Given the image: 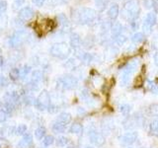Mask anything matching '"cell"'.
Wrapping results in <instances>:
<instances>
[{
	"instance_id": "6da1fadb",
	"label": "cell",
	"mask_w": 158,
	"mask_h": 148,
	"mask_svg": "<svg viewBox=\"0 0 158 148\" xmlns=\"http://www.w3.org/2000/svg\"><path fill=\"white\" fill-rule=\"evenodd\" d=\"M139 12L140 8L137 1H135V0H127L125 3V7H123V17L133 22L139 16Z\"/></svg>"
},
{
	"instance_id": "7a4b0ae2",
	"label": "cell",
	"mask_w": 158,
	"mask_h": 148,
	"mask_svg": "<svg viewBox=\"0 0 158 148\" xmlns=\"http://www.w3.org/2000/svg\"><path fill=\"white\" fill-rule=\"evenodd\" d=\"M49 52L52 56L59 59H66L71 52V48L66 43H56L52 46Z\"/></svg>"
},
{
	"instance_id": "3957f363",
	"label": "cell",
	"mask_w": 158,
	"mask_h": 148,
	"mask_svg": "<svg viewBox=\"0 0 158 148\" xmlns=\"http://www.w3.org/2000/svg\"><path fill=\"white\" fill-rule=\"evenodd\" d=\"M97 18V13L94 9L91 8H82L77 13V21L81 24H92Z\"/></svg>"
},
{
	"instance_id": "277c9868",
	"label": "cell",
	"mask_w": 158,
	"mask_h": 148,
	"mask_svg": "<svg viewBox=\"0 0 158 148\" xmlns=\"http://www.w3.org/2000/svg\"><path fill=\"white\" fill-rule=\"evenodd\" d=\"M51 96L47 90H43L41 93L39 94L38 98L35 100L34 107L37 109L40 112H44L48 110V106L51 105Z\"/></svg>"
},
{
	"instance_id": "5b68a950",
	"label": "cell",
	"mask_w": 158,
	"mask_h": 148,
	"mask_svg": "<svg viewBox=\"0 0 158 148\" xmlns=\"http://www.w3.org/2000/svg\"><path fill=\"white\" fill-rule=\"evenodd\" d=\"M78 84V80L75 76L72 75H63L57 80V88L60 90H71L74 89Z\"/></svg>"
},
{
	"instance_id": "8992f818",
	"label": "cell",
	"mask_w": 158,
	"mask_h": 148,
	"mask_svg": "<svg viewBox=\"0 0 158 148\" xmlns=\"http://www.w3.org/2000/svg\"><path fill=\"white\" fill-rule=\"evenodd\" d=\"M29 34L24 30H18L9 39V44L12 47H19L28 41Z\"/></svg>"
},
{
	"instance_id": "52a82bcc",
	"label": "cell",
	"mask_w": 158,
	"mask_h": 148,
	"mask_svg": "<svg viewBox=\"0 0 158 148\" xmlns=\"http://www.w3.org/2000/svg\"><path fill=\"white\" fill-rule=\"evenodd\" d=\"M156 22H157L156 14L153 12L148 13L146 15L144 21H143V25H142L143 30H144L145 32H151L152 28L156 25Z\"/></svg>"
},
{
	"instance_id": "ba28073f",
	"label": "cell",
	"mask_w": 158,
	"mask_h": 148,
	"mask_svg": "<svg viewBox=\"0 0 158 148\" xmlns=\"http://www.w3.org/2000/svg\"><path fill=\"white\" fill-rule=\"evenodd\" d=\"M3 100L8 101L10 103H12L13 105L18 106L19 103L21 102V96L17 91H12V92H6L5 95L3 96Z\"/></svg>"
},
{
	"instance_id": "9c48e42d",
	"label": "cell",
	"mask_w": 158,
	"mask_h": 148,
	"mask_svg": "<svg viewBox=\"0 0 158 148\" xmlns=\"http://www.w3.org/2000/svg\"><path fill=\"white\" fill-rule=\"evenodd\" d=\"M35 15L34 10L31 7H23L19 10L18 16L19 19L22 20V21H30Z\"/></svg>"
},
{
	"instance_id": "30bf717a",
	"label": "cell",
	"mask_w": 158,
	"mask_h": 148,
	"mask_svg": "<svg viewBox=\"0 0 158 148\" xmlns=\"http://www.w3.org/2000/svg\"><path fill=\"white\" fill-rule=\"evenodd\" d=\"M32 142H33V135L31 133L27 132L26 134L22 136L21 140H19L17 148H28L32 144Z\"/></svg>"
},
{
	"instance_id": "8fae6325",
	"label": "cell",
	"mask_w": 158,
	"mask_h": 148,
	"mask_svg": "<svg viewBox=\"0 0 158 148\" xmlns=\"http://www.w3.org/2000/svg\"><path fill=\"white\" fill-rule=\"evenodd\" d=\"M69 46L74 49H77L79 47L81 46V38L78 34L73 33L70 35V39H69Z\"/></svg>"
},
{
	"instance_id": "7c38bea8",
	"label": "cell",
	"mask_w": 158,
	"mask_h": 148,
	"mask_svg": "<svg viewBox=\"0 0 158 148\" xmlns=\"http://www.w3.org/2000/svg\"><path fill=\"white\" fill-rule=\"evenodd\" d=\"M107 14H108V17L110 19L115 20L118 16V5L117 3H112L108 9Z\"/></svg>"
},
{
	"instance_id": "4fadbf2b",
	"label": "cell",
	"mask_w": 158,
	"mask_h": 148,
	"mask_svg": "<svg viewBox=\"0 0 158 148\" xmlns=\"http://www.w3.org/2000/svg\"><path fill=\"white\" fill-rule=\"evenodd\" d=\"M90 141L96 145H101L104 143V137L97 131H91L90 133Z\"/></svg>"
},
{
	"instance_id": "5bb4252c",
	"label": "cell",
	"mask_w": 158,
	"mask_h": 148,
	"mask_svg": "<svg viewBox=\"0 0 158 148\" xmlns=\"http://www.w3.org/2000/svg\"><path fill=\"white\" fill-rule=\"evenodd\" d=\"M52 130L56 133H63L66 130V125H64V123L58 121H56L52 125Z\"/></svg>"
},
{
	"instance_id": "9a60e30c",
	"label": "cell",
	"mask_w": 158,
	"mask_h": 148,
	"mask_svg": "<svg viewBox=\"0 0 158 148\" xmlns=\"http://www.w3.org/2000/svg\"><path fill=\"white\" fill-rule=\"evenodd\" d=\"M56 121H60V122H62V123H64V125H68V123H70L71 122V121H72V117H71V115L70 113H66V112H62V113H60L58 115V117H57V118H56Z\"/></svg>"
},
{
	"instance_id": "2e32d148",
	"label": "cell",
	"mask_w": 158,
	"mask_h": 148,
	"mask_svg": "<svg viewBox=\"0 0 158 148\" xmlns=\"http://www.w3.org/2000/svg\"><path fill=\"white\" fill-rule=\"evenodd\" d=\"M111 33L114 37H117L118 36V35H121L122 31H123V26H122V24L121 23H118V22H115V23H113L111 25Z\"/></svg>"
},
{
	"instance_id": "e0dca14e",
	"label": "cell",
	"mask_w": 158,
	"mask_h": 148,
	"mask_svg": "<svg viewBox=\"0 0 158 148\" xmlns=\"http://www.w3.org/2000/svg\"><path fill=\"white\" fill-rule=\"evenodd\" d=\"M69 132L72 133V134H81L83 132V126L80 125L79 122H74L69 127Z\"/></svg>"
},
{
	"instance_id": "ac0fdd59",
	"label": "cell",
	"mask_w": 158,
	"mask_h": 148,
	"mask_svg": "<svg viewBox=\"0 0 158 148\" xmlns=\"http://www.w3.org/2000/svg\"><path fill=\"white\" fill-rule=\"evenodd\" d=\"M43 77H44L43 72L41 70H38V69H37V70H34L32 72V74H31V80H30V81L39 84L40 82L42 81Z\"/></svg>"
},
{
	"instance_id": "d6986e66",
	"label": "cell",
	"mask_w": 158,
	"mask_h": 148,
	"mask_svg": "<svg viewBox=\"0 0 158 148\" xmlns=\"http://www.w3.org/2000/svg\"><path fill=\"white\" fill-rule=\"evenodd\" d=\"M136 138V134L135 133H127L123 137H122V142L125 143V144H131L133 141L135 140Z\"/></svg>"
},
{
	"instance_id": "ffe728a7",
	"label": "cell",
	"mask_w": 158,
	"mask_h": 148,
	"mask_svg": "<svg viewBox=\"0 0 158 148\" xmlns=\"http://www.w3.org/2000/svg\"><path fill=\"white\" fill-rule=\"evenodd\" d=\"M35 137H36V139L38 140H42L43 138L46 136V128L44 126H39L37 127L36 130H35Z\"/></svg>"
},
{
	"instance_id": "44dd1931",
	"label": "cell",
	"mask_w": 158,
	"mask_h": 148,
	"mask_svg": "<svg viewBox=\"0 0 158 148\" xmlns=\"http://www.w3.org/2000/svg\"><path fill=\"white\" fill-rule=\"evenodd\" d=\"M54 141H56V144L57 147H65L69 143V139L66 136H58L56 140Z\"/></svg>"
},
{
	"instance_id": "7402d4cb",
	"label": "cell",
	"mask_w": 158,
	"mask_h": 148,
	"mask_svg": "<svg viewBox=\"0 0 158 148\" xmlns=\"http://www.w3.org/2000/svg\"><path fill=\"white\" fill-rule=\"evenodd\" d=\"M31 66L30 65H23L21 68H19V73H20V79H24L25 77L28 76V74L31 72Z\"/></svg>"
},
{
	"instance_id": "603a6c76",
	"label": "cell",
	"mask_w": 158,
	"mask_h": 148,
	"mask_svg": "<svg viewBox=\"0 0 158 148\" xmlns=\"http://www.w3.org/2000/svg\"><path fill=\"white\" fill-rule=\"evenodd\" d=\"M28 132V126L24 123H21L18 126H16V135L23 136Z\"/></svg>"
},
{
	"instance_id": "cb8c5ba5",
	"label": "cell",
	"mask_w": 158,
	"mask_h": 148,
	"mask_svg": "<svg viewBox=\"0 0 158 148\" xmlns=\"http://www.w3.org/2000/svg\"><path fill=\"white\" fill-rule=\"evenodd\" d=\"M35 100H36V99H35L32 95H29V94H25L22 98V102L27 106H32V105L34 106Z\"/></svg>"
},
{
	"instance_id": "d4e9b609",
	"label": "cell",
	"mask_w": 158,
	"mask_h": 148,
	"mask_svg": "<svg viewBox=\"0 0 158 148\" xmlns=\"http://www.w3.org/2000/svg\"><path fill=\"white\" fill-rule=\"evenodd\" d=\"M43 145L44 146H51L54 143V137L52 135H46L44 138H43Z\"/></svg>"
},
{
	"instance_id": "484cf974",
	"label": "cell",
	"mask_w": 158,
	"mask_h": 148,
	"mask_svg": "<svg viewBox=\"0 0 158 148\" xmlns=\"http://www.w3.org/2000/svg\"><path fill=\"white\" fill-rule=\"evenodd\" d=\"M9 77L13 81H17L20 79V73H19V68H13L9 73Z\"/></svg>"
},
{
	"instance_id": "4316f807",
	"label": "cell",
	"mask_w": 158,
	"mask_h": 148,
	"mask_svg": "<svg viewBox=\"0 0 158 148\" xmlns=\"http://www.w3.org/2000/svg\"><path fill=\"white\" fill-rule=\"evenodd\" d=\"M143 39H144V34H142V33H135V35H132V37H131V41L133 43H141Z\"/></svg>"
},
{
	"instance_id": "83f0119b",
	"label": "cell",
	"mask_w": 158,
	"mask_h": 148,
	"mask_svg": "<svg viewBox=\"0 0 158 148\" xmlns=\"http://www.w3.org/2000/svg\"><path fill=\"white\" fill-rule=\"evenodd\" d=\"M58 21L60 22V24L62 25L63 27H67L68 25H69V21H68V19H67V17H66L64 14H60V15H58Z\"/></svg>"
},
{
	"instance_id": "f1b7e54d",
	"label": "cell",
	"mask_w": 158,
	"mask_h": 148,
	"mask_svg": "<svg viewBox=\"0 0 158 148\" xmlns=\"http://www.w3.org/2000/svg\"><path fill=\"white\" fill-rule=\"evenodd\" d=\"M9 127L10 126H3L0 128V139H4L9 135Z\"/></svg>"
},
{
	"instance_id": "f546056e",
	"label": "cell",
	"mask_w": 158,
	"mask_h": 148,
	"mask_svg": "<svg viewBox=\"0 0 158 148\" xmlns=\"http://www.w3.org/2000/svg\"><path fill=\"white\" fill-rule=\"evenodd\" d=\"M115 42L118 46H122V44H123L127 42V38L125 36H123V35H118V36L115 37Z\"/></svg>"
},
{
	"instance_id": "4dcf8cb0",
	"label": "cell",
	"mask_w": 158,
	"mask_h": 148,
	"mask_svg": "<svg viewBox=\"0 0 158 148\" xmlns=\"http://www.w3.org/2000/svg\"><path fill=\"white\" fill-rule=\"evenodd\" d=\"M8 117H9L8 113L4 110H2V109H0V122H1V123L5 122L8 120Z\"/></svg>"
},
{
	"instance_id": "1f68e13d",
	"label": "cell",
	"mask_w": 158,
	"mask_h": 148,
	"mask_svg": "<svg viewBox=\"0 0 158 148\" xmlns=\"http://www.w3.org/2000/svg\"><path fill=\"white\" fill-rule=\"evenodd\" d=\"M81 60L85 63H89L90 61H92V56L90 53H83V56L81 57Z\"/></svg>"
},
{
	"instance_id": "d6a6232c",
	"label": "cell",
	"mask_w": 158,
	"mask_h": 148,
	"mask_svg": "<svg viewBox=\"0 0 158 148\" xmlns=\"http://www.w3.org/2000/svg\"><path fill=\"white\" fill-rule=\"evenodd\" d=\"M7 10V2L4 0H0V14L4 13Z\"/></svg>"
},
{
	"instance_id": "836d02e7",
	"label": "cell",
	"mask_w": 158,
	"mask_h": 148,
	"mask_svg": "<svg viewBox=\"0 0 158 148\" xmlns=\"http://www.w3.org/2000/svg\"><path fill=\"white\" fill-rule=\"evenodd\" d=\"M8 85V80L7 78H5L4 76L0 75V88H3L5 86Z\"/></svg>"
},
{
	"instance_id": "e575fe53",
	"label": "cell",
	"mask_w": 158,
	"mask_h": 148,
	"mask_svg": "<svg viewBox=\"0 0 158 148\" xmlns=\"http://www.w3.org/2000/svg\"><path fill=\"white\" fill-rule=\"evenodd\" d=\"M143 5L146 9H150L153 8V0H144L143 1Z\"/></svg>"
},
{
	"instance_id": "d590c367",
	"label": "cell",
	"mask_w": 158,
	"mask_h": 148,
	"mask_svg": "<svg viewBox=\"0 0 158 148\" xmlns=\"http://www.w3.org/2000/svg\"><path fill=\"white\" fill-rule=\"evenodd\" d=\"M130 106H127V105H123V106H122L121 107V111H122V113H125V115H127V113L130 112Z\"/></svg>"
},
{
	"instance_id": "8d00e7d4",
	"label": "cell",
	"mask_w": 158,
	"mask_h": 148,
	"mask_svg": "<svg viewBox=\"0 0 158 148\" xmlns=\"http://www.w3.org/2000/svg\"><path fill=\"white\" fill-rule=\"evenodd\" d=\"M150 128H151V130H152V131L157 132V131H158V121L152 122V125H150Z\"/></svg>"
},
{
	"instance_id": "74e56055",
	"label": "cell",
	"mask_w": 158,
	"mask_h": 148,
	"mask_svg": "<svg viewBox=\"0 0 158 148\" xmlns=\"http://www.w3.org/2000/svg\"><path fill=\"white\" fill-rule=\"evenodd\" d=\"M46 0H33V3L37 6H43V4L44 3Z\"/></svg>"
},
{
	"instance_id": "f35d334b",
	"label": "cell",
	"mask_w": 158,
	"mask_h": 148,
	"mask_svg": "<svg viewBox=\"0 0 158 148\" xmlns=\"http://www.w3.org/2000/svg\"><path fill=\"white\" fill-rule=\"evenodd\" d=\"M74 59H69V60H67V62H66V64H65V66L66 67H69V68H71L73 65H74Z\"/></svg>"
},
{
	"instance_id": "ab89813d",
	"label": "cell",
	"mask_w": 158,
	"mask_h": 148,
	"mask_svg": "<svg viewBox=\"0 0 158 148\" xmlns=\"http://www.w3.org/2000/svg\"><path fill=\"white\" fill-rule=\"evenodd\" d=\"M14 2L17 6H21V5H23V3L25 2V0H14Z\"/></svg>"
},
{
	"instance_id": "60d3db41",
	"label": "cell",
	"mask_w": 158,
	"mask_h": 148,
	"mask_svg": "<svg viewBox=\"0 0 158 148\" xmlns=\"http://www.w3.org/2000/svg\"><path fill=\"white\" fill-rule=\"evenodd\" d=\"M153 8H155V10L158 12V0H153Z\"/></svg>"
},
{
	"instance_id": "b9f144b4",
	"label": "cell",
	"mask_w": 158,
	"mask_h": 148,
	"mask_svg": "<svg viewBox=\"0 0 158 148\" xmlns=\"http://www.w3.org/2000/svg\"><path fill=\"white\" fill-rule=\"evenodd\" d=\"M154 61H155L156 65H158V52H156L155 56H154Z\"/></svg>"
},
{
	"instance_id": "7bdbcfd3",
	"label": "cell",
	"mask_w": 158,
	"mask_h": 148,
	"mask_svg": "<svg viewBox=\"0 0 158 148\" xmlns=\"http://www.w3.org/2000/svg\"><path fill=\"white\" fill-rule=\"evenodd\" d=\"M3 63H4L3 57H2V56H0V67H1V66L3 65Z\"/></svg>"
},
{
	"instance_id": "ee69618b",
	"label": "cell",
	"mask_w": 158,
	"mask_h": 148,
	"mask_svg": "<svg viewBox=\"0 0 158 148\" xmlns=\"http://www.w3.org/2000/svg\"><path fill=\"white\" fill-rule=\"evenodd\" d=\"M86 148H94V147H92V146H87Z\"/></svg>"
},
{
	"instance_id": "f6af8a7d",
	"label": "cell",
	"mask_w": 158,
	"mask_h": 148,
	"mask_svg": "<svg viewBox=\"0 0 158 148\" xmlns=\"http://www.w3.org/2000/svg\"><path fill=\"white\" fill-rule=\"evenodd\" d=\"M0 148H1V145H0Z\"/></svg>"
}]
</instances>
